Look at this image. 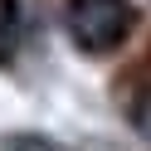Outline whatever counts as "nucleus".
Returning <instances> with one entry per match:
<instances>
[{"mask_svg": "<svg viewBox=\"0 0 151 151\" xmlns=\"http://www.w3.org/2000/svg\"><path fill=\"white\" fill-rule=\"evenodd\" d=\"M132 29V5L127 0H73L68 5V34L88 54H102Z\"/></svg>", "mask_w": 151, "mask_h": 151, "instance_id": "f257e3e1", "label": "nucleus"}, {"mask_svg": "<svg viewBox=\"0 0 151 151\" xmlns=\"http://www.w3.org/2000/svg\"><path fill=\"white\" fill-rule=\"evenodd\" d=\"M5 151H59V146H49V141H34V137H20V141H10Z\"/></svg>", "mask_w": 151, "mask_h": 151, "instance_id": "7ed1b4c3", "label": "nucleus"}, {"mask_svg": "<svg viewBox=\"0 0 151 151\" xmlns=\"http://www.w3.org/2000/svg\"><path fill=\"white\" fill-rule=\"evenodd\" d=\"M20 49V5L0 0V59H10Z\"/></svg>", "mask_w": 151, "mask_h": 151, "instance_id": "f03ea898", "label": "nucleus"}]
</instances>
